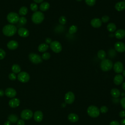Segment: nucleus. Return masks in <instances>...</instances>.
Returning <instances> with one entry per match:
<instances>
[{"instance_id":"obj_1","label":"nucleus","mask_w":125,"mask_h":125,"mask_svg":"<svg viewBox=\"0 0 125 125\" xmlns=\"http://www.w3.org/2000/svg\"><path fill=\"white\" fill-rule=\"evenodd\" d=\"M17 31V27L12 24L5 25L3 29L4 34L7 36L10 37L13 36Z\"/></svg>"},{"instance_id":"obj_2","label":"nucleus","mask_w":125,"mask_h":125,"mask_svg":"<svg viewBox=\"0 0 125 125\" xmlns=\"http://www.w3.org/2000/svg\"><path fill=\"white\" fill-rule=\"evenodd\" d=\"M113 66L112 62L108 59L102 60L100 64L101 69L103 71H108L110 70Z\"/></svg>"},{"instance_id":"obj_3","label":"nucleus","mask_w":125,"mask_h":125,"mask_svg":"<svg viewBox=\"0 0 125 125\" xmlns=\"http://www.w3.org/2000/svg\"><path fill=\"white\" fill-rule=\"evenodd\" d=\"M44 19V14L41 11H36L32 16V21L36 24H39L42 23Z\"/></svg>"},{"instance_id":"obj_4","label":"nucleus","mask_w":125,"mask_h":125,"mask_svg":"<svg viewBox=\"0 0 125 125\" xmlns=\"http://www.w3.org/2000/svg\"><path fill=\"white\" fill-rule=\"evenodd\" d=\"M87 113L90 117L96 118L100 115V109L95 106H90L87 109Z\"/></svg>"},{"instance_id":"obj_5","label":"nucleus","mask_w":125,"mask_h":125,"mask_svg":"<svg viewBox=\"0 0 125 125\" xmlns=\"http://www.w3.org/2000/svg\"><path fill=\"white\" fill-rule=\"evenodd\" d=\"M50 48L53 52L56 53H60L62 50V47L61 43L57 41H52L50 44Z\"/></svg>"},{"instance_id":"obj_6","label":"nucleus","mask_w":125,"mask_h":125,"mask_svg":"<svg viewBox=\"0 0 125 125\" xmlns=\"http://www.w3.org/2000/svg\"><path fill=\"white\" fill-rule=\"evenodd\" d=\"M19 19V15L15 12H10L7 16L8 22L11 24H17L18 22Z\"/></svg>"},{"instance_id":"obj_7","label":"nucleus","mask_w":125,"mask_h":125,"mask_svg":"<svg viewBox=\"0 0 125 125\" xmlns=\"http://www.w3.org/2000/svg\"><path fill=\"white\" fill-rule=\"evenodd\" d=\"M29 60L33 64H38L42 62V58L38 54L30 53L28 56Z\"/></svg>"},{"instance_id":"obj_8","label":"nucleus","mask_w":125,"mask_h":125,"mask_svg":"<svg viewBox=\"0 0 125 125\" xmlns=\"http://www.w3.org/2000/svg\"><path fill=\"white\" fill-rule=\"evenodd\" d=\"M18 79L20 82L25 83L29 81L30 76L26 72H20L18 75Z\"/></svg>"},{"instance_id":"obj_9","label":"nucleus","mask_w":125,"mask_h":125,"mask_svg":"<svg viewBox=\"0 0 125 125\" xmlns=\"http://www.w3.org/2000/svg\"><path fill=\"white\" fill-rule=\"evenodd\" d=\"M33 113L32 111L28 109L23 110L21 113V117L22 119L27 120L30 119L33 116Z\"/></svg>"},{"instance_id":"obj_10","label":"nucleus","mask_w":125,"mask_h":125,"mask_svg":"<svg viewBox=\"0 0 125 125\" xmlns=\"http://www.w3.org/2000/svg\"><path fill=\"white\" fill-rule=\"evenodd\" d=\"M75 100L74 94L71 92H67L65 96V101L67 104H72Z\"/></svg>"},{"instance_id":"obj_11","label":"nucleus","mask_w":125,"mask_h":125,"mask_svg":"<svg viewBox=\"0 0 125 125\" xmlns=\"http://www.w3.org/2000/svg\"><path fill=\"white\" fill-rule=\"evenodd\" d=\"M114 49L118 52H124L125 51V44L121 42H118L114 45Z\"/></svg>"},{"instance_id":"obj_12","label":"nucleus","mask_w":125,"mask_h":125,"mask_svg":"<svg viewBox=\"0 0 125 125\" xmlns=\"http://www.w3.org/2000/svg\"><path fill=\"white\" fill-rule=\"evenodd\" d=\"M114 71L116 73H121L123 72L124 70V66L122 62H117L113 65Z\"/></svg>"},{"instance_id":"obj_13","label":"nucleus","mask_w":125,"mask_h":125,"mask_svg":"<svg viewBox=\"0 0 125 125\" xmlns=\"http://www.w3.org/2000/svg\"><path fill=\"white\" fill-rule=\"evenodd\" d=\"M5 94L6 95L10 98L15 97L17 95V92L13 88H9L6 89Z\"/></svg>"},{"instance_id":"obj_14","label":"nucleus","mask_w":125,"mask_h":125,"mask_svg":"<svg viewBox=\"0 0 125 125\" xmlns=\"http://www.w3.org/2000/svg\"><path fill=\"white\" fill-rule=\"evenodd\" d=\"M34 119L37 122H40L43 119V113L41 111H36L34 114Z\"/></svg>"},{"instance_id":"obj_15","label":"nucleus","mask_w":125,"mask_h":125,"mask_svg":"<svg viewBox=\"0 0 125 125\" xmlns=\"http://www.w3.org/2000/svg\"><path fill=\"white\" fill-rule=\"evenodd\" d=\"M91 24L92 26L94 28H99L102 25V22L100 19L95 18L91 21Z\"/></svg>"},{"instance_id":"obj_16","label":"nucleus","mask_w":125,"mask_h":125,"mask_svg":"<svg viewBox=\"0 0 125 125\" xmlns=\"http://www.w3.org/2000/svg\"><path fill=\"white\" fill-rule=\"evenodd\" d=\"M18 33L19 35L22 37H27L29 35V31L25 28L20 27L18 30Z\"/></svg>"},{"instance_id":"obj_17","label":"nucleus","mask_w":125,"mask_h":125,"mask_svg":"<svg viewBox=\"0 0 125 125\" xmlns=\"http://www.w3.org/2000/svg\"><path fill=\"white\" fill-rule=\"evenodd\" d=\"M9 105L12 108H15L18 107L20 104V101L19 99L16 98H12L9 101Z\"/></svg>"},{"instance_id":"obj_18","label":"nucleus","mask_w":125,"mask_h":125,"mask_svg":"<svg viewBox=\"0 0 125 125\" xmlns=\"http://www.w3.org/2000/svg\"><path fill=\"white\" fill-rule=\"evenodd\" d=\"M124 77L121 74L116 75L113 79L114 83L116 85H120L123 82Z\"/></svg>"},{"instance_id":"obj_19","label":"nucleus","mask_w":125,"mask_h":125,"mask_svg":"<svg viewBox=\"0 0 125 125\" xmlns=\"http://www.w3.org/2000/svg\"><path fill=\"white\" fill-rule=\"evenodd\" d=\"M7 47L8 49L10 50H15L18 47V43L17 41L12 40L8 43Z\"/></svg>"},{"instance_id":"obj_20","label":"nucleus","mask_w":125,"mask_h":125,"mask_svg":"<svg viewBox=\"0 0 125 125\" xmlns=\"http://www.w3.org/2000/svg\"><path fill=\"white\" fill-rule=\"evenodd\" d=\"M114 36L118 39H122L125 37V30L123 29H118L116 31Z\"/></svg>"},{"instance_id":"obj_21","label":"nucleus","mask_w":125,"mask_h":125,"mask_svg":"<svg viewBox=\"0 0 125 125\" xmlns=\"http://www.w3.org/2000/svg\"><path fill=\"white\" fill-rule=\"evenodd\" d=\"M115 9L118 11H122L125 9V2L121 1L118 2L115 6Z\"/></svg>"},{"instance_id":"obj_22","label":"nucleus","mask_w":125,"mask_h":125,"mask_svg":"<svg viewBox=\"0 0 125 125\" xmlns=\"http://www.w3.org/2000/svg\"><path fill=\"white\" fill-rule=\"evenodd\" d=\"M68 119L70 122L75 123L79 120V116L75 113H70L68 116Z\"/></svg>"},{"instance_id":"obj_23","label":"nucleus","mask_w":125,"mask_h":125,"mask_svg":"<svg viewBox=\"0 0 125 125\" xmlns=\"http://www.w3.org/2000/svg\"><path fill=\"white\" fill-rule=\"evenodd\" d=\"M50 8V5L48 2H43L40 6V9L42 11H47Z\"/></svg>"},{"instance_id":"obj_24","label":"nucleus","mask_w":125,"mask_h":125,"mask_svg":"<svg viewBox=\"0 0 125 125\" xmlns=\"http://www.w3.org/2000/svg\"><path fill=\"white\" fill-rule=\"evenodd\" d=\"M27 23V19L25 17H21L20 18L17 24V26L19 28L23 27L24 25H25Z\"/></svg>"},{"instance_id":"obj_25","label":"nucleus","mask_w":125,"mask_h":125,"mask_svg":"<svg viewBox=\"0 0 125 125\" xmlns=\"http://www.w3.org/2000/svg\"><path fill=\"white\" fill-rule=\"evenodd\" d=\"M49 46L48 44L43 43L40 45L38 47V50L41 52H44L49 49Z\"/></svg>"},{"instance_id":"obj_26","label":"nucleus","mask_w":125,"mask_h":125,"mask_svg":"<svg viewBox=\"0 0 125 125\" xmlns=\"http://www.w3.org/2000/svg\"><path fill=\"white\" fill-rule=\"evenodd\" d=\"M110 94L113 97L117 98L120 96V92L117 89H113L110 91Z\"/></svg>"},{"instance_id":"obj_27","label":"nucleus","mask_w":125,"mask_h":125,"mask_svg":"<svg viewBox=\"0 0 125 125\" xmlns=\"http://www.w3.org/2000/svg\"><path fill=\"white\" fill-rule=\"evenodd\" d=\"M8 120L12 123H16L18 121V117L15 114H10L8 117Z\"/></svg>"},{"instance_id":"obj_28","label":"nucleus","mask_w":125,"mask_h":125,"mask_svg":"<svg viewBox=\"0 0 125 125\" xmlns=\"http://www.w3.org/2000/svg\"><path fill=\"white\" fill-rule=\"evenodd\" d=\"M107 29L110 32H113L116 29V26L114 23H109L107 25Z\"/></svg>"},{"instance_id":"obj_29","label":"nucleus","mask_w":125,"mask_h":125,"mask_svg":"<svg viewBox=\"0 0 125 125\" xmlns=\"http://www.w3.org/2000/svg\"><path fill=\"white\" fill-rule=\"evenodd\" d=\"M98 57L101 60H104L106 58L107 54L106 52L103 50H100L97 53Z\"/></svg>"},{"instance_id":"obj_30","label":"nucleus","mask_w":125,"mask_h":125,"mask_svg":"<svg viewBox=\"0 0 125 125\" xmlns=\"http://www.w3.org/2000/svg\"><path fill=\"white\" fill-rule=\"evenodd\" d=\"M12 71H13V73H19L21 71V67L20 66L17 64H14L12 66V68H11Z\"/></svg>"},{"instance_id":"obj_31","label":"nucleus","mask_w":125,"mask_h":125,"mask_svg":"<svg viewBox=\"0 0 125 125\" xmlns=\"http://www.w3.org/2000/svg\"><path fill=\"white\" fill-rule=\"evenodd\" d=\"M27 12H28L27 8L25 7H23L20 9L19 13L21 16H25L26 15V14L27 13Z\"/></svg>"},{"instance_id":"obj_32","label":"nucleus","mask_w":125,"mask_h":125,"mask_svg":"<svg viewBox=\"0 0 125 125\" xmlns=\"http://www.w3.org/2000/svg\"><path fill=\"white\" fill-rule=\"evenodd\" d=\"M77 29H78V28H77V27L76 25H72L69 28V30H68L69 33H70V34H74L75 33H76L77 32Z\"/></svg>"},{"instance_id":"obj_33","label":"nucleus","mask_w":125,"mask_h":125,"mask_svg":"<svg viewBox=\"0 0 125 125\" xmlns=\"http://www.w3.org/2000/svg\"><path fill=\"white\" fill-rule=\"evenodd\" d=\"M87 5L90 7H92L95 5L96 3V0H85Z\"/></svg>"},{"instance_id":"obj_34","label":"nucleus","mask_w":125,"mask_h":125,"mask_svg":"<svg viewBox=\"0 0 125 125\" xmlns=\"http://www.w3.org/2000/svg\"><path fill=\"white\" fill-rule=\"evenodd\" d=\"M50 58V54L49 52H45L43 53L42 56V58L45 60H49Z\"/></svg>"},{"instance_id":"obj_35","label":"nucleus","mask_w":125,"mask_h":125,"mask_svg":"<svg viewBox=\"0 0 125 125\" xmlns=\"http://www.w3.org/2000/svg\"><path fill=\"white\" fill-rule=\"evenodd\" d=\"M30 9H31V10L33 11H34V12L37 11V10L38 9V7L37 5L35 3L31 4L30 5Z\"/></svg>"},{"instance_id":"obj_36","label":"nucleus","mask_w":125,"mask_h":125,"mask_svg":"<svg viewBox=\"0 0 125 125\" xmlns=\"http://www.w3.org/2000/svg\"><path fill=\"white\" fill-rule=\"evenodd\" d=\"M59 23L62 25H64L66 24L67 23V19L66 18V17L65 16H61L59 20Z\"/></svg>"},{"instance_id":"obj_37","label":"nucleus","mask_w":125,"mask_h":125,"mask_svg":"<svg viewBox=\"0 0 125 125\" xmlns=\"http://www.w3.org/2000/svg\"><path fill=\"white\" fill-rule=\"evenodd\" d=\"M6 55L5 51L2 49H0V60L3 59L6 57Z\"/></svg>"},{"instance_id":"obj_38","label":"nucleus","mask_w":125,"mask_h":125,"mask_svg":"<svg viewBox=\"0 0 125 125\" xmlns=\"http://www.w3.org/2000/svg\"><path fill=\"white\" fill-rule=\"evenodd\" d=\"M100 111L102 113H106L108 111V108L105 106H102L100 108Z\"/></svg>"},{"instance_id":"obj_39","label":"nucleus","mask_w":125,"mask_h":125,"mask_svg":"<svg viewBox=\"0 0 125 125\" xmlns=\"http://www.w3.org/2000/svg\"><path fill=\"white\" fill-rule=\"evenodd\" d=\"M8 77L10 80L12 81H14L16 79V76L14 73H11L9 74Z\"/></svg>"},{"instance_id":"obj_40","label":"nucleus","mask_w":125,"mask_h":125,"mask_svg":"<svg viewBox=\"0 0 125 125\" xmlns=\"http://www.w3.org/2000/svg\"><path fill=\"white\" fill-rule=\"evenodd\" d=\"M109 20V17L108 16H104L102 18V22L103 23H107Z\"/></svg>"},{"instance_id":"obj_41","label":"nucleus","mask_w":125,"mask_h":125,"mask_svg":"<svg viewBox=\"0 0 125 125\" xmlns=\"http://www.w3.org/2000/svg\"><path fill=\"white\" fill-rule=\"evenodd\" d=\"M120 104L122 107L125 109V97L122 98L120 100Z\"/></svg>"},{"instance_id":"obj_42","label":"nucleus","mask_w":125,"mask_h":125,"mask_svg":"<svg viewBox=\"0 0 125 125\" xmlns=\"http://www.w3.org/2000/svg\"><path fill=\"white\" fill-rule=\"evenodd\" d=\"M119 116L122 118H124L125 117V110H122L120 112Z\"/></svg>"},{"instance_id":"obj_43","label":"nucleus","mask_w":125,"mask_h":125,"mask_svg":"<svg viewBox=\"0 0 125 125\" xmlns=\"http://www.w3.org/2000/svg\"><path fill=\"white\" fill-rule=\"evenodd\" d=\"M25 123L23 120H19L17 121V125H25Z\"/></svg>"},{"instance_id":"obj_44","label":"nucleus","mask_w":125,"mask_h":125,"mask_svg":"<svg viewBox=\"0 0 125 125\" xmlns=\"http://www.w3.org/2000/svg\"><path fill=\"white\" fill-rule=\"evenodd\" d=\"M45 41H46V43L47 44H50L52 42L51 39L50 38H46Z\"/></svg>"},{"instance_id":"obj_45","label":"nucleus","mask_w":125,"mask_h":125,"mask_svg":"<svg viewBox=\"0 0 125 125\" xmlns=\"http://www.w3.org/2000/svg\"><path fill=\"white\" fill-rule=\"evenodd\" d=\"M109 125H120L119 123L117 121H112L110 122Z\"/></svg>"},{"instance_id":"obj_46","label":"nucleus","mask_w":125,"mask_h":125,"mask_svg":"<svg viewBox=\"0 0 125 125\" xmlns=\"http://www.w3.org/2000/svg\"><path fill=\"white\" fill-rule=\"evenodd\" d=\"M33 1H34V2H35L36 3H38V4H39V3H42V2L44 1V0H33Z\"/></svg>"},{"instance_id":"obj_47","label":"nucleus","mask_w":125,"mask_h":125,"mask_svg":"<svg viewBox=\"0 0 125 125\" xmlns=\"http://www.w3.org/2000/svg\"><path fill=\"white\" fill-rule=\"evenodd\" d=\"M120 124L121 125H125V118H123L122 120H121Z\"/></svg>"},{"instance_id":"obj_48","label":"nucleus","mask_w":125,"mask_h":125,"mask_svg":"<svg viewBox=\"0 0 125 125\" xmlns=\"http://www.w3.org/2000/svg\"><path fill=\"white\" fill-rule=\"evenodd\" d=\"M4 125H11V123L9 121H7L4 123Z\"/></svg>"},{"instance_id":"obj_49","label":"nucleus","mask_w":125,"mask_h":125,"mask_svg":"<svg viewBox=\"0 0 125 125\" xmlns=\"http://www.w3.org/2000/svg\"><path fill=\"white\" fill-rule=\"evenodd\" d=\"M5 94L4 92L2 90H0V96H3Z\"/></svg>"},{"instance_id":"obj_50","label":"nucleus","mask_w":125,"mask_h":125,"mask_svg":"<svg viewBox=\"0 0 125 125\" xmlns=\"http://www.w3.org/2000/svg\"><path fill=\"white\" fill-rule=\"evenodd\" d=\"M122 89H123V90L125 91V82H124V83H123L122 86Z\"/></svg>"},{"instance_id":"obj_51","label":"nucleus","mask_w":125,"mask_h":125,"mask_svg":"<svg viewBox=\"0 0 125 125\" xmlns=\"http://www.w3.org/2000/svg\"><path fill=\"white\" fill-rule=\"evenodd\" d=\"M123 76H124L125 77V70H123Z\"/></svg>"},{"instance_id":"obj_52","label":"nucleus","mask_w":125,"mask_h":125,"mask_svg":"<svg viewBox=\"0 0 125 125\" xmlns=\"http://www.w3.org/2000/svg\"><path fill=\"white\" fill-rule=\"evenodd\" d=\"M77 1H78V2H80V1H82V0H76Z\"/></svg>"},{"instance_id":"obj_53","label":"nucleus","mask_w":125,"mask_h":125,"mask_svg":"<svg viewBox=\"0 0 125 125\" xmlns=\"http://www.w3.org/2000/svg\"><path fill=\"white\" fill-rule=\"evenodd\" d=\"M124 2H125V0H124Z\"/></svg>"},{"instance_id":"obj_54","label":"nucleus","mask_w":125,"mask_h":125,"mask_svg":"<svg viewBox=\"0 0 125 125\" xmlns=\"http://www.w3.org/2000/svg\"></svg>"}]
</instances>
